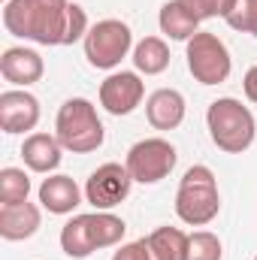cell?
<instances>
[{
    "mask_svg": "<svg viewBox=\"0 0 257 260\" xmlns=\"http://www.w3.org/2000/svg\"><path fill=\"white\" fill-rule=\"evenodd\" d=\"M185 55H188V70L200 85H221L230 79V70H233L230 52L215 34H209V30L194 34L188 40Z\"/></svg>",
    "mask_w": 257,
    "mask_h": 260,
    "instance_id": "obj_6",
    "label": "cell"
},
{
    "mask_svg": "<svg viewBox=\"0 0 257 260\" xmlns=\"http://www.w3.org/2000/svg\"><path fill=\"white\" fill-rule=\"evenodd\" d=\"M43 73H46V64H43L40 52H34V49L12 46V49H6L3 58H0V76H3L6 82L18 85V88H27V85H34V82H40Z\"/></svg>",
    "mask_w": 257,
    "mask_h": 260,
    "instance_id": "obj_11",
    "label": "cell"
},
{
    "mask_svg": "<svg viewBox=\"0 0 257 260\" xmlns=\"http://www.w3.org/2000/svg\"><path fill=\"white\" fill-rule=\"evenodd\" d=\"M227 24L233 30H242V34L257 37V0H236L233 12L227 15Z\"/></svg>",
    "mask_w": 257,
    "mask_h": 260,
    "instance_id": "obj_23",
    "label": "cell"
},
{
    "mask_svg": "<svg viewBox=\"0 0 257 260\" xmlns=\"http://www.w3.org/2000/svg\"><path fill=\"white\" fill-rule=\"evenodd\" d=\"M185 97L176 88H160L145 100V118L154 130H176L185 121Z\"/></svg>",
    "mask_w": 257,
    "mask_h": 260,
    "instance_id": "obj_12",
    "label": "cell"
},
{
    "mask_svg": "<svg viewBox=\"0 0 257 260\" xmlns=\"http://www.w3.org/2000/svg\"><path fill=\"white\" fill-rule=\"evenodd\" d=\"M133 67L145 76H157L170 67V49L160 37H145L133 49Z\"/></svg>",
    "mask_w": 257,
    "mask_h": 260,
    "instance_id": "obj_19",
    "label": "cell"
},
{
    "mask_svg": "<svg viewBox=\"0 0 257 260\" xmlns=\"http://www.w3.org/2000/svg\"><path fill=\"white\" fill-rule=\"evenodd\" d=\"M133 185L127 167L121 164H103L91 173V179L85 182V200L97 209V212H109L118 203H124Z\"/></svg>",
    "mask_w": 257,
    "mask_h": 260,
    "instance_id": "obj_8",
    "label": "cell"
},
{
    "mask_svg": "<svg viewBox=\"0 0 257 260\" xmlns=\"http://www.w3.org/2000/svg\"><path fill=\"white\" fill-rule=\"evenodd\" d=\"M130 46H133V34L127 24L118 18H103L85 37V58L97 70H115L127 58Z\"/></svg>",
    "mask_w": 257,
    "mask_h": 260,
    "instance_id": "obj_5",
    "label": "cell"
},
{
    "mask_svg": "<svg viewBox=\"0 0 257 260\" xmlns=\"http://www.w3.org/2000/svg\"><path fill=\"white\" fill-rule=\"evenodd\" d=\"M112 260H151V251H148V242L145 239H136V242H127V245H121Z\"/></svg>",
    "mask_w": 257,
    "mask_h": 260,
    "instance_id": "obj_24",
    "label": "cell"
},
{
    "mask_svg": "<svg viewBox=\"0 0 257 260\" xmlns=\"http://www.w3.org/2000/svg\"><path fill=\"white\" fill-rule=\"evenodd\" d=\"M61 139L52 136V133H30L21 145V157H24V167L34 170V173H52L61 167Z\"/></svg>",
    "mask_w": 257,
    "mask_h": 260,
    "instance_id": "obj_13",
    "label": "cell"
},
{
    "mask_svg": "<svg viewBox=\"0 0 257 260\" xmlns=\"http://www.w3.org/2000/svg\"><path fill=\"white\" fill-rule=\"evenodd\" d=\"M254 260H257V257H254Z\"/></svg>",
    "mask_w": 257,
    "mask_h": 260,
    "instance_id": "obj_27",
    "label": "cell"
},
{
    "mask_svg": "<svg viewBox=\"0 0 257 260\" xmlns=\"http://www.w3.org/2000/svg\"><path fill=\"white\" fill-rule=\"evenodd\" d=\"M242 91H245V97H248L251 103H257V64L245 73V79H242Z\"/></svg>",
    "mask_w": 257,
    "mask_h": 260,
    "instance_id": "obj_25",
    "label": "cell"
},
{
    "mask_svg": "<svg viewBox=\"0 0 257 260\" xmlns=\"http://www.w3.org/2000/svg\"><path fill=\"white\" fill-rule=\"evenodd\" d=\"M55 136L61 139L67 151L73 154H91L103 145L106 139V130L103 121L97 118V109L91 100L85 97H70L64 106L58 109V118H55Z\"/></svg>",
    "mask_w": 257,
    "mask_h": 260,
    "instance_id": "obj_3",
    "label": "cell"
},
{
    "mask_svg": "<svg viewBox=\"0 0 257 260\" xmlns=\"http://www.w3.org/2000/svg\"><path fill=\"white\" fill-rule=\"evenodd\" d=\"M61 248H64L67 257H73V260H85L97 251L94 248V239H91L88 215H73L64 227H61Z\"/></svg>",
    "mask_w": 257,
    "mask_h": 260,
    "instance_id": "obj_16",
    "label": "cell"
},
{
    "mask_svg": "<svg viewBox=\"0 0 257 260\" xmlns=\"http://www.w3.org/2000/svg\"><path fill=\"white\" fill-rule=\"evenodd\" d=\"M157 21H160V30H164L170 40H185V43H188L194 34H200V21L194 18V15L182 6V3H179V0L164 3V6H160Z\"/></svg>",
    "mask_w": 257,
    "mask_h": 260,
    "instance_id": "obj_17",
    "label": "cell"
},
{
    "mask_svg": "<svg viewBox=\"0 0 257 260\" xmlns=\"http://www.w3.org/2000/svg\"><path fill=\"white\" fill-rule=\"evenodd\" d=\"M176 160H179L176 148L167 139L154 136V139H142V142H136L130 148L124 167L130 170L133 182H139V185H157L160 179H167L173 173Z\"/></svg>",
    "mask_w": 257,
    "mask_h": 260,
    "instance_id": "obj_7",
    "label": "cell"
},
{
    "mask_svg": "<svg viewBox=\"0 0 257 260\" xmlns=\"http://www.w3.org/2000/svg\"><path fill=\"white\" fill-rule=\"evenodd\" d=\"M40 124V100L27 91H3L0 94V130L3 133H27Z\"/></svg>",
    "mask_w": 257,
    "mask_h": 260,
    "instance_id": "obj_10",
    "label": "cell"
},
{
    "mask_svg": "<svg viewBox=\"0 0 257 260\" xmlns=\"http://www.w3.org/2000/svg\"><path fill=\"white\" fill-rule=\"evenodd\" d=\"M206 124H209L212 142L221 151H227V154L248 151L257 136V124H254L251 109L242 106V100H236V97H218L215 103H209Z\"/></svg>",
    "mask_w": 257,
    "mask_h": 260,
    "instance_id": "obj_2",
    "label": "cell"
},
{
    "mask_svg": "<svg viewBox=\"0 0 257 260\" xmlns=\"http://www.w3.org/2000/svg\"><path fill=\"white\" fill-rule=\"evenodd\" d=\"M151 260H185L188 233L179 227H157L151 236H145Z\"/></svg>",
    "mask_w": 257,
    "mask_h": 260,
    "instance_id": "obj_18",
    "label": "cell"
},
{
    "mask_svg": "<svg viewBox=\"0 0 257 260\" xmlns=\"http://www.w3.org/2000/svg\"><path fill=\"white\" fill-rule=\"evenodd\" d=\"M27 194H30V179H27L24 170H18V167L0 170V206L24 203Z\"/></svg>",
    "mask_w": 257,
    "mask_h": 260,
    "instance_id": "obj_20",
    "label": "cell"
},
{
    "mask_svg": "<svg viewBox=\"0 0 257 260\" xmlns=\"http://www.w3.org/2000/svg\"><path fill=\"white\" fill-rule=\"evenodd\" d=\"M70 0H9L3 3V27L12 37L40 43V46H64Z\"/></svg>",
    "mask_w": 257,
    "mask_h": 260,
    "instance_id": "obj_1",
    "label": "cell"
},
{
    "mask_svg": "<svg viewBox=\"0 0 257 260\" xmlns=\"http://www.w3.org/2000/svg\"><path fill=\"white\" fill-rule=\"evenodd\" d=\"M3 3H9V0H3Z\"/></svg>",
    "mask_w": 257,
    "mask_h": 260,
    "instance_id": "obj_26",
    "label": "cell"
},
{
    "mask_svg": "<svg viewBox=\"0 0 257 260\" xmlns=\"http://www.w3.org/2000/svg\"><path fill=\"white\" fill-rule=\"evenodd\" d=\"M188 12H191L197 21H206V18H227L236 6V0H179Z\"/></svg>",
    "mask_w": 257,
    "mask_h": 260,
    "instance_id": "obj_22",
    "label": "cell"
},
{
    "mask_svg": "<svg viewBox=\"0 0 257 260\" xmlns=\"http://www.w3.org/2000/svg\"><path fill=\"white\" fill-rule=\"evenodd\" d=\"M145 97V85L136 73H112L100 85V106L109 115H130Z\"/></svg>",
    "mask_w": 257,
    "mask_h": 260,
    "instance_id": "obj_9",
    "label": "cell"
},
{
    "mask_svg": "<svg viewBox=\"0 0 257 260\" xmlns=\"http://www.w3.org/2000/svg\"><path fill=\"white\" fill-rule=\"evenodd\" d=\"M218 209H221V194L215 173L203 164L191 167L176 191V215L191 227H206L218 218Z\"/></svg>",
    "mask_w": 257,
    "mask_h": 260,
    "instance_id": "obj_4",
    "label": "cell"
},
{
    "mask_svg": "<svg viewBox=\"0 0 257 260\" xmlns=\"http://www.w3.org/2000/svg\"><path fill=\"white\" fill-rule=\"evenodd\" d=\"M40 203L52 215H70L82 203V191L70 176H49L40 185Z\"/></svg>",
    "mask_w": 257,
    "mask_h": 260,
    "instance_id": "obj_15",
    "label": "cell"
},
{
    "mask_svg": "<svg viewBox=\"0 0 257 260\" xmlns=\"http://www.w3.org/2000/svg\"><path fill=\"white\" fill-rule=\"evenodd\" d=\"M40 230V209L34 203H15V206H0V236L6 242H21L30 239Z\"/></svg>",
    "mask_w": 257,
    "mask_h": 260,
    "instance_id": "obj_14",
    "label": "cell"
},
{
    "mask_svg": "<svg viewBox=\"0 0 257 260\" xmlns=\"http://www.w3.org/2000/svg\"><path fill=\"white\" fill-rule=\"evenodd\" d=\"M221 239L209 230H197L188 236V248H185V260H221Z\"/></svg>",
    "mask_w": 257,
    "mask_h": 260,
    "instance_id": "obj_21",
    "label": "cell"
}]
</instances>
